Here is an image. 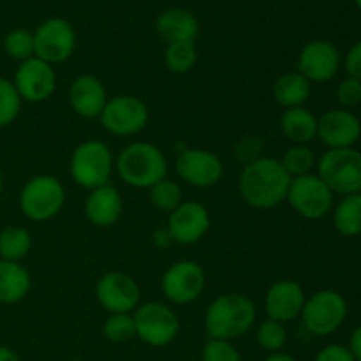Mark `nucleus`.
Instances as JSON below:
<instances>
[{"label":"nucleus","mask_w":361,"mask_h":361,"mask_svg":"<svg viewBox=\"0 0 361 361\" xmlns=\"http://www.w3.org/2000/svg\"><path fill=\"white\" fill-rule=\"evenodd\" d=\"M164 63L173 74L190 73L197 63L196 42H171V44H166Z\"/></svg>","instance_id":"nucleus-30"},{"label":"nucleus","mask_w":361,"mask_h":361,"mask_svg":"<svg viewBox=\"0 0 361 361\" xmlns=\"http://www.w3.org/2000/svg\"><path fill=\"white\" fill-rule=\"evenodd\" d=\"M32 275L21 263L0 259V305H14L27 298Z\"/></svg>","instance_id":"nucleus-24"},{"label":"nucleus","mask_w":361,"mask_h":361,"mask_svg":"<svg viewBox=\"0 0 361 361\" xmlns=\"http://www.w3.org/2000/svg\"><path fill=\"white\" fill-rule=\"evenodd\" d=\"M175 173L187 185L196 189H212L224 178V162L212 150L183 148L176 155Z\"/></svg>","instance_id":"nucleus-12"},{"label":"nucleus","mask_w":361,"mask_h":361,"mask_svg":"<svg viewBox=\"0 0 361 361\" xmlns=\"http://www.w3.org/2000/svg\"><path fill=\"white\" fill-rule=\"evenodd\" d=\"M69 173L73 182L85 190L106 185L115 173L113 150L101 140L81 141L71 154Z\"/></svg>","instance_id":"nucleus-4"},{"label":"nucleus","mask_w":361,"mask_h":361,"mask_svg":"<svg viewBox=\"0 0 361 361\" xmlns=\"http://www.w3.org/2000/svg\"><path fill=\"white\" fill-rule=\"evenodd\" d=\"M342 56L337 46L326 39L309 41L298 53L296 71L312 85L328 83L338 74Z\"/></svg>","instance_id":"nucleus-16"},{"label":"nucleus","mask_w":361,"mask_h":361,"mask_svg":"<svg viewBox=\"0 0 361 361\" xmlns=\"http://www.w3.org/2000/svg\"><path fill=\"white\" fill-rule=\"evenodd\" d=\"M316 175L335 196L361 192V152L356 148L326 150L317 159Z\"/></svg>","instance_id":"nucleus-7"},{"label":"nucleus","mask_w":361,"mask_h":361,"mask_svg":"<svg viewBox=\"0 0 361 361\" xmlns=\"http://www.w3.org/2000/svg\"><path fill=\"white\" fill-rule=\"evenodd\" d=\"M102 335L111 344H127L136 338L133 314H108L102 324Z\"/></svg>","instance_id":"nucleus-32"},{"label":"nucleus","mask_w":361,"mask_h":361,"mask_svg":"<svg viewBox=\"0 0 361 361\" xmlns=\"http://www.w3.org/2000/svg\"><path fill=\"white\" fill-rule=\"evenodd\" d=\"M335 97L341 108L351 109L361 104V81L345 76L335 88Z\"/></svg>","instance_id":"nucleus-36"},{"label":"nucleus","mask_w":361,"mask_h":361,"mask_svg":"<svg viewBox=\"0 0 361 361\" xmlns=\"http://www.w3.org/2000/svg\"><path fill=\"white\" fill-rule=\"evenodd\" d=\"M207 289V271L197 261L180 259L162 274L161 291L173 305H189Z\"/></svg>","instance_id":"nucleus-11"},{"label":"nucleus","mask_w":361,"mask_h":361,"mask_svg":"<svg viewBox=\"0 0 361 361\" xmlns=\"http://www.w3.org/2000/svg\"><path fill=\"white\" fill-rule=\"evenodd\" d=\"M314 361H356L353 356L351 349L342 344H330L324 345L321 351H317Z\"/></svg>","instance_id":"nucleus-37"},{"label":"nucleus","mask_w":361,"mask_h":361,"mask_svg":"<svg viewBox=\"0 0 361 361\" xmlns=\"http://www.w3.org/2000/svg\"><path fill=\"white\" fill-rule=\"evenodd\" d=\"M349 349H351L353 356L356 361H361V326L356 328L351 335V342H349Z\"/></svg>","instance_id":"nucleus-39"},{"label":"nucleus","mask_w":361,"mask_h":361,"mask_svg":"<svg viewBox=\"0 0 361 361\" xmlns=\"http://www.w3.org/2000/svg\"><path fill=\"white\" fill-rule=\"evenodd\" d=\"M14 88L21 101L28 104H41L49 101L56 90V73L51 63L32 56L18 63L13 78Z\"/></svg>","instance_id":"nucleus-14"},{"label":"nucleus","mask_w":361,"mask_h":361,"mask_svg":"<svg viewBox=\"0 0 361 361\" xmlns=\"http://www.w3.org/2000/svg\"><path fill=\"white\" fill-rule=\"evenodd\" d=\"M201 361H243V356L233 342L208 338L201 348Z\"/></svg>","instance_id":"nucleus-35"},{"label":"nucleus","mask_w":361,"mask_h":361,"mask_svg":"<svg viewBox=\"0 0 361 361\" xmlns=\"http://www.w3.org/2000/svg\"><path fill=\"white\" fill-rule=\"evenodd\" d=\"M355 4H356V7L361 11V0H355Z\"/></svg>","instance_id":"nucleus-44"},{"label":"nucleus","mask_w":361,"mask_h":361,"mask_svg":"<svg viewBox=\"0 0 361 361\" xmlns=\"http://www.w3.org/2000/svg\"><path fill=\"white\" fill-rule=\"evenodd\" d=\"M69 104L78 116L85 120H99L109 95L102 80L94 74H80L69 85Z\"/></svg>","instance_id":"nucleus-20"},{"label":"nucleus","mask_w":361,"mask_h":361,"mask_svg":"<svg viewBox=\"0 0 361 361\" xmlns=\"http://www.w3.org/2000/svg\"><path fill=\"white\" fill-rule=\"evenodd\" d=\"M0 361H21L18 353L7 345H0Z\"/></svg>","instance_id":"nucleus-41"},{"label":"nucleus","mask_w":361,"mask_h":361,"mask_svg":"<svg viewBox=\"0 0 361 361\" xmlns=\"http://www.w3.org/2000/svg\"><path fill=\"white\" fill-rule=\"evenodd\" d=\"M152 242L157 247H168L169 243H173V240L171 236H169L168 229H159V231H155L154 236H152Z\"/></svg>","instance_id":"nucleus-40"},{"label":"nucleus","mask_w":361,"mask_h":361,"mask_svg":"<svg viewBox=\"0 0 361 361\" xmlns=\"http://www.w3.org/2000/svg\"><path fill=\"white\" fill-rule=\"evenodd\" d=\"M102 129L115 137H133L147 129L150 109L143 99L130 94L109 97L99 116Z\"/></svg>","instance_id":"nucleus-9"},{"label":"nucleus","mask_w":361,"mask_h":361,"mask_svg":"<svg viewBox=\"0 0 361 361\" xmlns=\"http://www.w3.org/2000/svg\"><path fill=\"white\" fill-rule=\"evenodd\" d=\"M271 95L275 102L284 109L300 108V106H305V102L312 95V83L298 71H289L275 80Z\"/></svg>","instance_id":"nucleus-25"},{"label":"nucleus","mask_w":361,"mask_h":361,"mask_svg":"<svg viewBox=\"0 0 361 361\" xmlns=\"http://www.w3.org/2000/svg\"><path fill=\"white\" fill-rule=\"evenodd\" d=\"M4 51L9 59L16 60L18 63L35 56L34 32L27 28H13L4 37Z\"/></svg>","instance_id":"nucleus-33"},{"label":"nucleus","mask_w":361,"mask_h":361,"mask_svg":"<svg viewBox=\"0 0 361 361\" xmlns=\"http://www.w3.org/2000/svg\"><path fill=\"white\" fill-rule=\"evenodd\" d=\"M155 30L166 42H196L200 35V21L189 9L171 7L162 11L155 20Z\"/></svg>","instance_id":"nucleus-22"},{"label":"nucleus","mask_w":361,"mask_h":361,"mask_svg":"<svg viewBox=\"0 0 361 361\" xmlns=\"http://www.w3.org/2000/svg\"><path fill=\"white\" fill-rule=\"evenodd\" d=\"M2 190H4V173H2V168H0V196H2Z\"/></svg>","instance_id":"nucleus-43"},{"label":"nucleus","mask_w":361,"mask_h":361,"mask_svg":"<svg viewBox=\"0 0 361 361\" xmlns=\"http://www.w3.org/2000/svg\"><path fill=\"white\" fill-rule=\"evenodd\" d=\"M85 217L94 228L106 229L115 226L123 214V197L111 183L88 190L85 200Z\"/></svg>","instance_id":"nucleus-21"},{"label":"nucleus","mask_w":361,"mask_h":361,"mask_svg":"<svg viewBox=\"0 0 361 361\" xmlns=\"http://www.w3.org/2000/svg\"><path fill=\"white\" fill-rule=\"evenodd\" d=\"M95 298L108 314H133L141 305V288L123 271H108L95 284Z\"/></svg>","instance_id":"nucleus-15"},{"label":"nucleus","mask_w":361,"mask_h":361,"mask_svg":"<svg viewBox=\"0 0 361 361\" xmlns=\"http://www.w3.org/2000/svg\"><path fill=\"white\" fill-rule=\"evenodd\" d=\"M348 314V300L342 293L335 289H321L305 300L300 317L309 334L316 337H328L345 323Z\"/></svg>","instance_id":"nucleus-8"},{"label":"nucleus","mask_w":361,"mask_h":361,"mask_svg":"<svg viewBox=\"0 0 361 361\" xmlns=\"http://www.w3.org/2000/svg\"><path fill=\"white\" fill-rule=\"evenodd\" d=\"M286 201L300 217L307 221H319L334 210L335 194L316 173H309L291 180Z\"/></svg>","instance_id":"nucleus-10"},{"label":"nucleus","mask_w":361,"mask_h":361,"mask_svg":"<svg viewBox=\"0 0 361 361\" xmlns=\"http://www.w3.org/2000/svg\"><path fill=\"white\" fill-rule=\"evenodd\" d=\"M133 317L137 341L155 349L171 345L182 328L178 314L164 302L141 303L133 312Z\"/></svg>","instance_id":"nucleus-6"},{"label":"nucleus","mask_w":361,"mask_h":361,"mask_svg":"<svg viewBox=\"0 0 361 361\" xmlns=\"http://www.w3.org/2000/svg\"><path fill=\"white\" fill-rule=\"evenodd\" d=\"M164 152L148 141H134L115 155V171L133 189H150L168 176Z\"/></svg>","instance_id":"nucleus-3"},{"label":"nucleus","mask_w":361,"mask_h":361,"mask_svg":"<svg viewBox=\"0 0 361 361\" xmlns=\"http://www.w3.org/2000/svg\"><path fill=\"white\" fill-rule=\"evenodd\" d=\"M254 338H256L257 348L270 355V353L284 351L288 344V330H286V324L267 317L256 326Z\"/></svg>","instance_id":"nucleus-31"},{"label":"nucleus","mask_w":361,"mask_h":361,"mask_svg":"<svg viewBox=\"0 0 361 361\" xmlns=\"http://www.w3.org/2000/svg\"><path fill=\"white\" fill-rule=\"evenodd\" d=\"M21 101L20 94L14 88L13 80L0 76V129L13 126L21 113Z\"/></svg>","instance_id":"nucleus-34"},{"label":"nucleus","mask_w":361,"mask_h":361,"mask_svg":"<svg viewBox=\"0 0 361 361\" xmlns=\"http://www.w3.org/2000/svg\"><path fill=\"white\" fill-rule=\"evenodd\" d=\"M210 212L200 201H183L168 217V229L173 243L194 245L210 231Z\"/></svg>","instance_id":"nucleus-17"},{"label":"nucleus","mask_w":361,"mask_h":361,"mask_svg":"<svg viewBox=\"0 0 361 361\" xmlns=\"http://www.w3.org/2000/svg\"><path fill=\"white\" fill-rule=\"evenodd\" d=\"M76 30L66 18H48L34 30L35 56L51 66L69 60L76 49Z\"/></svg>","instance_id":"nucleus-13"},{"label":"nucleus","mask_w":361,"mask_h":361,"mask_svg":"<svg viewBox=\"0 0 361 361\" xmlns=\"http://www.w3.org/2000/svg\"><path fill=\"white\" fill-rule=\"evenodd\" d=\"M66 187L53 175H35L21 187L18 204L28 221L48 222L66 207Z\"/></svg>","instance_id":"nucleus-5"},{"label":"nucleus","mask_w":361,"mask_h":361,"mask_svg":"<svg viewBox=\"0 0 361 361\" xmlns=\"http://www.w3.org/2000/svg\"><path fill=\"white\" fill-rule=\"evenodd\" d=\"M305 291L293 279L274 282L264 295V312L268 319L288 324L298 319L305 305Z\"/></svg>","instance_id":"nucleus-19"},{"label":"nucleus","mask_w":361,"mask_h":361,"mask_svg":"<svg viewBox=\"0 0 361 361\" xmlns=\"http://www.w3.org/2000/svg\"><path fill=\"white\" fill-rule=\"evenodd\" d=\"M32 250V235L25 226L9 224L0 229V259L21 263Z\"/></svg>","instance_id":"nucleus-27"},{"label":"nucleus","mask_w":361,"mask_h":361,"mask_svg":"<svg viewBox=\"0 0 361 361\" xmlns=\"http://www.w3.org/2000/svg\"><path fill=\"white\" fill-rule=\"evenodd\" d=\"M291 180L279 159H252L240 173V196L254 210H271L286 201Z\"/></svg>","instance_id":"nucleus-1"},{"label":"nucleus","mask_w":361,"mask_h":361,"mask_svg":"<svg viewBox=\"0 0 361 361\" xmlns=\"http://www.w3.org/2000/svg\"><path fill=\"white\" fill-rule=\"evenodd\" d=\"M361 137V120L344 108L328 109L317 116V140L328 150L355 148Z\"/></svg>","instance_id":"nucleus-18"},{"label":"nucleus","mask_w":361,"mask_h":361,"mask_svg":"<svg viewBox=\"0 0 361 361\" xmlns=\"http://www.w3.org/2000/svg\"><path fill=\"white\" fill-rule=\"evenodd\" d=\"M279 127L291 145H310L317 140V116L305 106L284 109Z\"/></svg>","instance_id":"nucleus-23"},{"label":"nucleus","mask_w":361,"mask_h":361,"mask_svg":"<svg viewBox=\"0 0 361 361\" xmlns=\"http://www.w3.org/2000/svg\"><path fill=\"white\" fill-rule=\"evenodd\" d=\"M342 66H344L348 76L361 81V41L355 42V44L348 49L344 60H342Z\"/></svg>","instance_id":"nucleus-38"},{"label":"nucleus","mask_w":361,"mask_h":361,"mask_svg":"<svg viewBox=\"0 0 361 361\" xmlns=\"http://www.w3.org/2000/svg\"><path fill=\"white\" fill-rule=\"evenodd\" d=\"M256 303L242 293L217 296L204 312V331L208 338L235 342L249 334L256 324Z\"/></svg>","instance_id":"nucleus-2"},{"label":"nucleus","mask_w":361,"mask_h":361,"mask_svg":"<svg viewBox=\"0 0 361 361\" xmlns=\"http://www.w3.org/2000/svg\"><path fill=\"white\" fill-rule=\"evenodd\" d=\"M334 228L345 238H356L361 235V192L342 196V200L331 210Z\"/></svg>","instance_id":"nucleus-26"},{"label":"nucleus","mask_w":361,"mask_h":361,"mask_svg":"<svg viewBox=\"0 0 361 361\" xmlns=\"http://www.w3.org/2000/svg\"><path fill=\"white\" fill-rule=\"evenodd\" d=\"M263 361H296V358L293 355H289V353L279 351V353H270V355H267V358Z\"/></svg>","instance_id":"nucleus-42"},{"label":"nucleus","mask_w":361,"mask_h":361,"mask_svg":"<svg viewBox=\"0 0 361 361\" xmlns=\"http://www.w3.org/2000/svg\"><path fill=\"white\" fill-rule=\"evenodd\" d=\"M279 161L291 178L314 173L317 164L316 152L309 145H291Z\"/></svg>","instance_id":"nucleus-28"},{"label":"nucleus","mask_w":361,"mask_h":361,"mask_svg":"<svg viewBox=\"0 0 361 361\" xmlns=\"http://www.w3.org/2000/svg\"><path fill=\"white\" fill-rule=\"evenodd\" d=\"M148 200L159 212L169 215L183 203V189L178 182L166 176L148 189Z\"/></svg>","instance_id":"nucleus-29"}]
</instances>
